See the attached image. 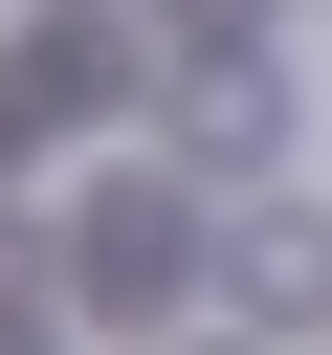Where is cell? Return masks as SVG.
<instances>
[{
	"label": "cell",
	"instance_id": "obj_1",
	"mask_svg": "<svg viewBox=\"0 0 332 355\" xmlns=\"http://www.w3.org/2000/svg\"><path fill=\"white\" fill-rule=\"evenodd\" d=\"M177 266H199V200H155V178H111L89 222H66V288L133 333V311H177Z\"/></svg>",
	"mask_w": 332,
	"mask_h": 355
},
{
	"label": "cell",
	"instance_id": "obj_2",
	"mask_svg": "<svg viewBox=\"0 0 332 355\" xmlns=\"http://www.w3.org/2000/svg\"><path fill=\"white\" fill-rule=\"evenodd\" d=\"M155 133H177V155H199V178H243V155H266V133H288V67H243V44H199V67H177V89H155Z\"/></svg>",
	"mask_w": 332,
	"mask_h": 355
},
{
	"label": "cell",
	"instance_id": "obj_3",
	"mask_svg": "<svg viewBox=\"0 0 332 355\" xmlns=\"http://www.w3.org/2000/svg\"><path fill=\"white\" fill-rule=\"evenodd\" d=\"M243 288L266 311H332V222H243Z\"/></svg>",
	"mask_w": 332,
	"mask_h": 355
}]
</instances>
